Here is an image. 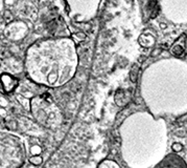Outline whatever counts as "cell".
Here are the masks:
<instances>
[{"mask_svg": "<svg viewBox=\"0 0 187 168\" xmlns=\"http://www.w3.org/2000/svg\"><path fill=\"white\" fill-rule=\"evenodd\" d=\"M0 82L4 92H12L18 86V80L9 74H2L0 76Z\"/></svg>", "mask_w": 187, "mask_h": 168, "instance_id": "1", "label": "cell"}, {"mask_svg": "<svg viewBox=\"0 0 187 168\" xmlns=\"http://www.w3.org/2000/svg\"><path fill=\"white\" fill-rule=\"evenodd\" d=\"M185 49H186V34H183L180 38H178L174 42L170 51L175 56L180 57L185 53Z\"/></svg>", "mask_w": 187, "mask_h": 168, "instance_id": "2", "label": "cell"}, {"mask_svg": "<svg viewBox=\"0 0 187 168\" xmlns=\"http://www.w3.org/2000/svg\"><path fill=\"white\" fill-rule=\"evenodd\" d=\"M131 101V92L129 90H124V89H118L116 94H115V103L118 106L124 107L126 106L129 102Z\"/></svg>", "mask_w": 187, "mask_h": 168, "instance_id": "3", "label": "cell"}, {"mask_svg": "<svg viewBox=\"0 0 187 168\" xmlns=\"http://www.w3.org/2000/svg\"><path fill=\"white\" fill-rule=\"evenodd\" d=\"M138 72H139V64H134L131 68V73H130V79L132 82L135 83L138 79Z\"/></svg>", "mask_w": 187, "mask_h": 168, "instance_id": "4", "label": "cell"}, {"mask_svg": "<svg viewBox=\"0 0 187 168\" xmlns=\"http://www.w3.org/2000/svg\"><path fill=\"white\" fill-rule=\"evenodd\" d=\"M98 168H119V166L115 162H113V161L108 160V161H104V162L100 163Z\"/></svg>", "mask_w": 187, "mask_h": 168, "instance_id": "5", "label": "cell"}, {"mask_svg": "<svg viewBox=\"0 0 187 168\" xmlns=\"http://www.w3.org/2000/svg\"><path fill=\"white\" fill-rule=\"evenodd\" d=\"M43 162V159L42 157L40 156V155H37V156H31L29 158V163L30 164H33L35 166H38V165H41Z\"/></svg>", "mask_w": 187, "mask_h": 168, "instance_id": "6", "label": "cell"}, {"mask_svg": "<svg viewBox=\"0 0 187 168\" xmlns=\"http://www.w3.org/2000/svg\"><path fill=\"white\" fill-rule=\"evenodd\" d=\"M148 9H150L152 17H155V16L157 15V0H151Z\"/></svg>", "mask_w": 187, "mask_h": 168, "instance_id": "7", "label": "cell"}, {"mask_svg": "<svg viewBox=\"0 0 187 168\" xmlns=\"http://www.w3.org/2000/svg\"><path fill=\"white\" fill-rule=\"evenodd\" d=\"M29 152L33 155V156H37V155H41L42 152V148L39 146V145H33V146L30 147L29 149Z\"/></svg>", "mask_w": 187, "mask_h": 168, "instance_id": "8", "label": "cell"}, {"mask_svg": "<svg viewBox=\"0 0 187 168\" xmlns=\"http://www.w3.org/2000/svg\"><path fill=\"white\" fill-rule=\"evenodd\" d=\"M183 145H182L181 143H174L172 146V149L175 151V152H180V151H182L183 150Z\"/></svg>", "mask_w": 187, "mask_h": 168, "instance_id": "9", "label": "cell"}, {"mask_svg": "<svg viewBox=\"0 0 187 168\" xmlns=\"http://www.w3.org/2000/svg\"><path fill=\"white\" fill-rule=\"evenodd\" d=\"M28 168H35V165H33V164H31L30 166H28Z\"/></svg>", "mask_w": 187, "mask_h": 168, "instance_id": "10", "label": "cell"}]
</instances>
